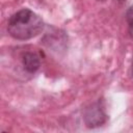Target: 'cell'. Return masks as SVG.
<instances>
[{
  "instance_id": "6da1fadb",
  "label": "cell",
  "mask_w": 133,
  "mask_h": 133,
  "mask_svg": "<svg viewBox=\"0 0 133 133\" xmlns=\"http://www.w3.org/2000/svg\"><path fill=\"white\" fill-rule=\"evenodd\" d=\"M44 28V22L38 15L28 8H23L14 14L7 23L8 33L16 39H29L37 34Z\"/></svg>"
},
{
  "instance_id": "7a4b0ae2",
  "label": "cell",
  "mask_w": 133,
  "mask_h": 133,
  "mask_svg": "<svg viewBox=\"0 0 133 133\" xmlns=\"http://www.w3.org/2000/svg\"><path fill=\"white\" fill-rule=\"evenodd\" d=\"M104 121H105V114L102 111V109L99 108L98 106H95V107L92 106L85 113V122L89 127L99 126Z\"/></svg>"
},
{
  "instance_id": "3957f363",
  "label": "cell",
  "mask_w": 133,
  "mask_h": 133,
  "mask_svg": "<svg viewBox=\"0 0 133 133\" xmlns=\"http://www.w3.org/2000/svg\"><path fill=\"white\" fill-rule=\"evenodd\" d=\"M23 64L26 71H28L29 73H34L35 71L38 70L41 65V60L35 53L28 52L23 57Z\"/></svg>"
},
{
  "instance_id": "277c9868",
  "label": "cell",
  "mask_w": 133,
  "mask_h": 133,
  "mask_svg": "<svg viewBox=\"0 0 133 133\" xmlns=\"http://www.w3.org/2000/svg\"><path fill=\"white\" fill-rule=\"evenodd\" d=\"M126 20H127V23H128L129 34H130V36L133 38V5H131V6L129 7V9L127 10Z\"/></svg>"
},
{
  "instance_id": "5b68a950",
  "label": "cell",
  "mask_w": 133,
  "mask_h": 133,
  "mask_svg": "<svg viewBox=\"0 0 133 133\" xmlns=\"http://www.w3.org/2000/svg\"><path fill=\"white\" fill-rule=\"evenodd\" d=\"M132 75H133V60H132Z\"/></svg>"
},
{
  "instance_id": "8992f818",
  "label": "cell",
  "mask_w": 133,
  "mask_h": 133,
  "mask_svg": "<svg viewBox=\"0 0 133 133\" xmlns=\"http://www.w3.org/2000/svg\"><path fill=\"white\" fill-rule=\"evenodd\" d=\"M102 1H103V0H102Z\"/></svg>"
}]
</instances>
